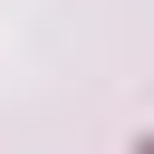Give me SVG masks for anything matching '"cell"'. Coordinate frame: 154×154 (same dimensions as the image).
<instances>
[{"instance_id": "obj_1", "label": "cell", "mask_w": 154, "mask_h": 154, "mask_svg": "<svg viewBox=\"0 0 154 154\" xmlns=\"http://www.w3.org/2000/svg\"><path fill=\"white\" fill-rule=\"evenodd\" d=\"M135 154H154V135H144V144H135Z\"/></svg>"}]
</instances>
